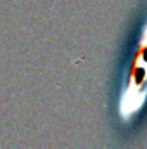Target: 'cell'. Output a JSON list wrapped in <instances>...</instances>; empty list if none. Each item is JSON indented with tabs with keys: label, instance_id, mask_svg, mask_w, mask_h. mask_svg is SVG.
Instances as JSON below:
<instances>
[{
	"label": "cell",
	"instance_id": "6da1fadb",
	"mask_svg": "<svg viewBox=\"0 0 147 149\" xmlns=\"http://www.w3.org/2000/svg\"><path fill=\"white\" fill-rule=\"evenodd\" d=\"M147 104V12L137 35L132 61L123 76L118 95V114L123 123H130Z\"/></svg>",
	"mask_w": 147,
	"mask_h": 149
}]
</instances>
